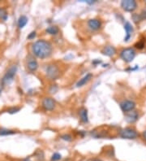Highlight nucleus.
Here are the masks:
<instances>
[{"instance_id": "nucleus-1", "label": "nucleus", "mask_w": 146, "mask_h": 161, "mask_svg": "<svg viewBox=\"0 0 146 161\" xmlns=\"http://www.w3.org/2000/svg\"><path fill=\"white\" fill-rule=\"evenodd\" d=\"M32 53L40 59H45L50 56L52 53V46L45 40H38L32 45Z\"/></svg>"}, {"instance_id": "nucleus-2", "label": "nucleus", "mask_w": 146, "mask_h": 161, "mask_svg": "<svg viewBox=\"0 0 146 161\" xmlns=\"http://www.w3.org/2000/svg\"><path fill=\"white\" fill-rule=\"evenodd\" d=\"M16 72H17V67L16 65L12 66L2 78V81H1L2 86H8L14 80V77L16 74Z\"/></svg>"}, {"instance_id": "nucleus-3", "label": "nucleus", "mask_w": 146, "mask_h": 161, "mask_svg": "<svg viewBox=\"0 0 146 161\" xmlns=\"http://www.w3.org/2000/svg\"><path fill=\"white\" fill-rule=\"evenodd\" d=\"M120 57L124 62L131 63L136 57V51L132 48H125L120 52Z\"/></svg>"}, {"instance_id": "nucleus-4", "label": "nucleus", "mask_w": 146, "mask_h": 161, "mask_svg": "<svg viewBox=\"0 0 146 161\" xmlns=\"http://www.w3.org/2000/svg\"><path fill=\"white\" fill-rule=\"evenodd\" d=\"M120 137L124 139H136L138 136L137 132L132 128H125L119 132Z\"/></svg>"}, {"instance_id": "nucleus-5", "label": "nucleus", "mask_w": 146, "mask_h": 161, "mask_svg": "<svg viewBox=\"0 0 146 161\" xmlns=\"http://www.w3.org/2000/svg\"><path fill=\"white\" fill-rule=\"evenodd\" d=\"M121 7L127 12H132L137 7V4L135 0H123L121 2Z\"/></svg>"}, {"instance_id": "nucleus-6", "label": "nucleus", "mask_w": 146, "mask_h": 161, "mask_svg": "<svg viewBox=\"0 0 146 161\" xmlns=\"http://www.w3.org/2000/svg\"><path fill=\"white\" fill-rule=\"evenodd\" d=\"M59 75V70H58L57 66L54 65V64H50L48 65L46 68V76L49 78L51 80H55Z\"/></svg>"}, {"instance_id": "nucleus-7", "label": "nucleus", "mask_w": 146, "mask_h": 161, "mask_svg": "<svg viewBox=\"0 0 146 161\" xmlns=\"http://www.w3.org/2000/svg\"><path fill=\"white\" fill-rule=\"evenodd\" d=\"M135 107H136V103L131 100H125L120 103V108L122 109V111L125 113L133 111Z\"/></svg>"}, {"instance_id": "nucleus-8", "label": "nucleus", "mask_w": 146, "mask_h": 161, "mask_svg": "<svg viewBox=\"0 0 146 161\" xmlns=\"http://www.w3.org/2000/svg\"><path fill=\"white\" fill-rule=\"evenodd\" d=\"M42 107L46 111H52L55 108V100L51 98H45L42 100Z\"/></svg>"}, {"instance_id": "nucleus-9", "label": "nucleus", "mask_w": 146, "mask_h": 161, "mask_svg": "<svg viewBox=\"0 0 146 161\" xmlns=\"http://www.w3.org/2000/svg\"><path fill=\"white\" fill-rule=\"evenodd\" d=\"M138 113L136 111H132V112H127L125 115V120L128 123H134L138 120Z\"/></svg>"}, {"instance_id": "nucleus-10", "label": "nucleus", "mask_w": 146, "mask_h": 161, "mask_svg": "<svg viewBox=\"0 0 146 161\" xmlns=\"http://www.w3.org/2000/svg\"><path fill=\"white\" fill-rule=\"evenodd\" d=\"M124 30L126 31V37L124 38V41L127 42L131 38L133 33V27L129 22H126L124 25Z\"/></svg>"}, {"instance_id": "nucleus-11", "label": "nucleus", "mask_w": 146, "mask_h": 161, "mask_svg": "<svg viewBox=\"0 0 146 161\" xmlns=\"http://www.w3.org/2000/svg\"><path fill=\"white\" fill-rule=\"evenodd\" d=\"M88 27L90 28L91 30H97L101 28V23L100 20H97V19H91V20H88Z\"/></svg>"}, {"instance_id": "nucleus-12", "label": "nucleus", "mask_w": 146, "mask_h": 161, "mask_svg": "<svg viewBox=\"0 0 146 161\" xmlns=\"http://www.w3.org/2000/svg\"><path fill=\"white\" fill-rule=\"evenodd\" d=\"M102 54L106 56H113L115 55L116 53V49L112 46H107L106 47H104V49L102 50Z\"/></svg>"}, {"instance_id": "nucleus-13", "label": "nucleus", "mask_w": 146, "mask_h": 161, "mask_svg": "<svg viewBox=\"0 0 146 161\" xmlns=\"http://www.w3.org/2000/svg\"><path fill=\"white\" fill-rule=\"evenodd\" d=\"M92 78V74L91 73H88L86 75L84 76V77H82L81 79H80V81L78 82L77 84H76V86L77 87H81V86H84L86 83H88L89 82V80Z\"/></svg>"}, {"instance_id": "nucleus-14", "label": "nucleus", "mask_w": 146, "mask_h": 161, "mask_svg": "<svg viewBox=\"0 0 146 161\" xmlns=\"http://www.w3.org/2000/svg\"><path fill=\"white\" fill-rule=\"evenodd\" d=\"M27 67H28V69L30 72H34V71H36L37 69H38V64H37V62L36 61L35 59H31L29 60Z\"/></svg>"}, {"instance_id": "nucleus-15", "label": "nucleus", "mask_w": 146, "mask_h": 161, "mask_svg": "<svg viewBox=\"0 0 146 161\" xmlns=\"http://www.w3.org/2000/svg\"><path fill=\"white\" fill-rule=\"evenodd\" d=\"M80 114V117H81V121H83L84 123H88V111L87 109L82 108L79 112Z\"/></svg>"}, {"instance_id": "nucleus-16", "label": "nucleus", "mask_w": 146, "mask_h": 161, "mask_svg": "<svg viewBox=\"0 0 146 161\" xmlns=\"http://www.w3.org/2000/svg\"><path fill=\"white\" fill-rule=\"evenodd\" d=\"M27 23H28V18L25 16L19 17V20H18V26L19 29H23L27 25Z\"/></svg>"}, {"instance_id": "nucleus-17", "label": "nucleus", "mask_w": 146, "mask_h": 161, "mask_svg": "<svg viewBox=\"0 0 146 161\" xmlns=\"http://www.w3.org/2000/svg\"><path fill=\"white\" fill-rule=\"evenodd\" d=\"M58 31H59V30L57 26H50L45 30V32L50 35H56L58 33Z\"/></svg>"}, {"instance_id": "nucleus-18", "label": "nucleus", "mask_w": 146, "mask_h": 161, "mask_svg": "<svg viewBox=\"0 0 146 161\" xmlns=\"http://www.w3.org/2000/svg\"><path fill=\"white\" fill-rule=\"evenodd\" d=\"M16 132L11 130V129H0V136H6V135H11L14 134Z\"/></svg>"}, {"instance_id": "nucleus-19", "label": "nucleus", "mask_w": 146, "mask_h": 161, "mask_svg": "<svg viewBox=\"0 0 146 161\" xmlns=\"http://www.w3.org/2000/svg\"><path fill=\"white\" fill-rule=\"evenodd\" d=\"M0 19L3 20H6L7 19V12L3 8H0Z\"/></svg>"}, {"instance_id": "nucleus-20", "label": "nucleus", "mask_w": 146, "mask_h": 161, "mask_svg": "<svg viewBox=\"0 0 146 161\" xmlns=\"http://www.w3.org/2000/svg\"><path fill=\"white\" fill-rule=\"evenodd\" d=\"M62 159V155L59 153H54L50 158V161H58Z\"/></svg>"}, {"instance_id": "nucleus-21", "label": "nucleus", "mask_w": 146, "mask_h": 161, "mask_svg": "<svg viewBox=\"0 0 146 161\" xmlns=\"http://www.w3.org/2000/svg\"><path fill=\"white\" fill-rule=\"evenodd\" d=\"M37 156V159L39 161H43L44 160V153L42 151H39L37 152V154L36 155Z\"/></svg>"}, {"instance_id": "nucleus-22", "label": "nucleus", "mask_w": 146, "mask_h": 161, "mask_svg": "<svg viewBox=\"0 0 146 161\" xmlns=\"http://www.w3.org/2000/svg\"><path fill=\"white\" fill-rule=\"evenodd\" d=\"M139 17L140 19V21L146 20V9H144V10L141 11V12L139 14Z\"/></svg>"}, {"instance_id": "nucleus-23", "label": "nucleus", "mask_w": 146, "mask_h": 161, "mask_svg": "<svg viewBox=\"0 0 146 161\" xmlns=\"http://www.w3.org/2000/svg\"><path fill=\"white\" fill-rule=\"evenodd\" d=\"M61 138L63 140H64V141L67 142H71L72 140V138H71V135L69 134H63L61 136Z\"/></svg>"}, {"instance_id": "nucleus-24", "label": "nucleus", "mask_w": 146, "mask_h": 161, "mask_svg": "<svg viewBox=\"0 0 146 161\" xmlns=\"http://www.w3.org/2000/svg\"><path fill=\"white\" fill-rule=\"evenodd\" d=\"M132 20H134V22L135 23H139V22H140V17H139V14H133L132 15Z\"/></svg>"}, {"instance_id": "nucleus-25", "label": "nucleus", "mask_w": 146, "mask_h": 161, "mask_svg": "<svg viewBox=\"0 0 146 161\" xmlns=\"http://www.w3.org/2000/svg\"><path fill=\"white\" fill-rule=\"evenodd\" d=\"M136 47L138 49H143L145 47V43L143 41H140L139 43H137L136 44Z\"/></svg>"}, {"instance_id": "nucleus-26", "label": "nucleus", "mask_w": 146, "mask_h": 161, "mask_svg": "<svg viewBox=\"0 0 146 161\" xmlns=\"http://www.w3.org/2000/svg\"><path fill=\"white\" fill-rule=\"evenodd\" d=\"M20 110L19 108H10L8 110V112H9L10 114H14V113H16V112H18Z\"/></svg>"}, {"instance_id": "nucleus-27", "label": "nucleus", "mask_w": 146, "mask_h": 161, "mask_svg": "<svg viewBox=\"0 0 146 161\" xmlns=\"http://www.w3.org/2000/svg\"><path fill=\"white\" fill-rule=\"evenodd\" d=\"M36 37V32L35 31H32V32H31V33H29V36L27 37V38L29 40H32V39H34V38Z\"/></svg>"}, {"instance_id": "nucleus-28", "label": "nucleus", "mask_w": 146, "mask_h": 161, "mask_svg": "<svg viewBox=\"0 0 146 161\" xmlns=\"http://www.w3.org/2000/svg\"><path fill=\"white\" fill-rule=\"evenodd\" d=\"M143 138H144V139L146 141V130L145 131H144V133H143Z\"/></svg>"}, {"instance_id": "nucleus-29", "label": "nucleus", "mask_w": 146, "mask_h": 161, "mask_svg": "<svg viewBox=\"0 0 146 161\" xmlns=\"http://www.w3.org/2000/svg\"><path fill=\"white\" fill-rule=\"evenodd\" d=\"M22 161H31V160H30L29 158H25V159H24Z\"/></svg>"}, {"instance_id": "nucleus-30", "label": "nucleus", "mask_w": 146, "mask_h": 161, "mask_svg": "<svg viewBox=\"0 0 146 161\" xmlns=\"http://www.w3.org/2000/svg\"><path fill=\"white\" fill-rule=\"evenodd\" d=\"M2 90H3V86L0 85V95H1V93H2Z\"/></svg>"}, {"instance_id": "nucleus-31", "label": "nucleus", "mask_w": 146, "mask_h": 161, "mask_svg": "<svg viewBox=\"0 0 146 161\" xmlns=\"http://www.w3.org/2000/svg\"><path fill=\"white\" fill-rule=\"evenodd\" d=\"M93 161H101V160H99V159H95V160H93Z\"/></svg>"}, {"instance_id": "nucleus-32", "label": "nucleus", "mask_w": 146, "mask_h": 161, "mask_svg": "<svg viewBox=\"0 0 146 161\" xmlns=\"http://www.w3.org/2000/svg\"><path fill=\"white\" fill-rule=\"evenodd\" d=\"M145 4H146V1H145Z\"/></svg>"}]
</instances>
